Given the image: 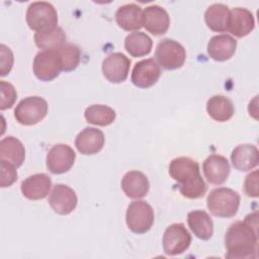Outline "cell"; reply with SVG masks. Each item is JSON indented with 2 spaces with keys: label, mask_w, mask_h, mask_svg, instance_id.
I'll use <instances>...</instances> for the list:
<instances>
[{
  "label": "cell",
  "mask_w": 259,
  "mask_h": 259,
  "mask_svg": "<svg viewBox=\"0 0 259 259\" xmlns=\"http://www.w3.org/2000/svg\"><path fill=\"white\" fill-rule=\"evenodd\" d=\"M258 217L249 213L244 221L233 223L225 235L226 257L230 259H254L257 257Z\"/></svg>",
  "instance_id": "6da1fadb"
},
{
  "label": "cell",
  "mask_w": 259,
  "mask_h": 259,
  "mask_svg": "<svg viewBox=\"0 0 259 259\" xmlns=\"http://www.w3.org/2000/svg\"><path fill=\"white\" fill-rule=\"evenodd\" d=\"M169 174L178 183L182 196L189 199H198L206 193L207 185L195 160L188 157L173 159L169 164Z\"/></svg>",
  "instance_id": "7a4b0ae2"
},
{
  "label": "cell",
  "mask_w": 259,
  "mask_h": 259,
  "mask_svg": "<svg viewBox=\"0 0 259 259\" xmlns=\"http://www.w3.org/2000/svg\"><path fill=\"white\" fill-rule=\"evenodd\" d=\"M240 194L228 187L212 189L206 198L208 210L219 218L230 219L237 214L240 206Z\"/></svg>",
  "instance_id": "3957f363"
},
{
  "label": "cell",
  "mask_w": 259,
  "mask_h": 259,
  "mask_svg": "<svg viewBox=\"0 0 259 259\" xmlns=\"http://www.w3.org/2000/svg\"><path fill=\"white\" fill-rule=\"evenodd\" d=\"M25 19L30 29L36 32H44L57 27L58 13L51 3L36 1L28 5Z\"/></svg>",
  "instance_id": "277c9868"
},
{
  "label": "cell",
  "mask_w": 259,
  "mask_h": 259,
  "mask_svg": "<svg viewBox=\"0 0 259 259\" xmlns=\"http://www.w3.org/2000/svg\"><path fill=\"white\" fill-rule=\"evenodd\" d=\"M48 114V102L40 96H28L21 99L14 109L16 121L22 125H33Z\"/></svg>",
  "instance_id": "5b68a950"
},
{
  "label": "cell",
  "mask_w": 259,
  "mask_h": 259,
  "mask_svg": "<svg viewBox=\"0 0 259 259\" xmlns=\"http://www.w3.org/2000/svg\"><path fill=\"white\" fill-rule=\"evenodd\" d=\"M153 207L145 200H135L126 208L125 222L127 228L135 234H146L154 225Z\"/></svg>",
  "instance_id": "8992f818"
},
{
  "label": "cell",
  "mask_w": 259,
  "mask_h": 259,
  "mask_svg": "<svg viewBox=\"0 0 259 259\" xmlns=\"http://www.w3.org/2000/svg\"><path fill=\"white\" fill-rule=\"evenodd\" d=\"M156 62L165 70H176L181 68L186 60L184 47L171 38L160 40L155 51Z\"/></svg>",
  "instance_id": "52a82bcc"
},
{
  "label": "cell",
  "mask_w": 259,
  "mask_h": 259,
  "mask_svg": "<svg viewBox=\"0 0 259 259\" xmlns=\"http://www.w3.org/2000/svg\"><path fill=\"white\" fill-rule=\"evenodd\" d=\"M32 70L35 77L40 81L50 82L56 79L63 71L58 50L38 52L33 59Z\"/></svg>",
  "instance_id": "ba28073f"
},
{
  "label": "cell",
  "mask_w": 259,
  "mask_h": 259,
  "mask_svg": "<svg viewBox=\"0 0 259 259\" xmlns=\"http://www.w3.org/2000/svg\"><path fill=\"white\" fill-rule=\"evenodd\" d=\"M163 250L168 256L184 253L191 244V235L182 223L172 224L164 232Z\"/></svg>",
  "instance_id": "9c48e42d"
},
{
  "label": "cell",
  "mask_w": 259,
  "mask_h": 259,
  "mask_svg": "<svg viewBox=\"0 0 259 259\" xmlns=\"http://www.w3.org/2000/svg\"><path fill=\"white\" fill-rule=\"evenodd\" d=\"M75 159V151L69 145L57 144L47 154V168L52 174H63L73 167Z\"/></svg>",
  "instance_id": "30bf717a"
},
{
  "label": "cell",
  "mask_w": 259,
  "mask_h": 259,
  "mask_svg": "<svg viewBox=\"0 0 259 259\" xmlns=\"http://www.w3.org/2000/svg\"><path fill=\"white\" fill-rule=\"evenodd\" d=\"M131 67V60L122 53H112L102 62V74L110 83H121L126 80Z\"/></svg>",
  "instance_id": "8fae6325"
},
{
  "label": "cell",
  "mask_w": 259,
  "mask_h": 259,
  "mask_svg": "<svg viewBox=\"0 0 259 259\" xmlns=\"http://www.w3.org/2000/svg\"><path fill=\"white\" fill-rule=\"evenodd\" d=\"M49 203L55 212L61 215H67L76 208L78 197L71 187L58 183L53 187L49 196Z\"/></svg>",
  "instance_id": "7c38bea8"
},
{
  "label": "cell",
  "mask_w": 259,
  "mask_h": 259,
  "mask_svg": "<svg viewBox=\"0 0 259 259\" xmlns=\"http://www.w3.org/2000/svg\"><path fill=\"white\" fill-rule=\"evenodd\" d=\"M161 76V69L156 60L150 58L138 62L132 72L131 80L139 88L147 89L157 83Z\"/></svg>",
  "instance_id": "4fadbf2b"
},
{
  "label": "cell",
  "mask_w": 259,
  "mask_h": 259,
  "mask_svg": "<svg viewBox=\"0 0 259 259\" xmlns=\"http://www.w3.org/2000/svg\"><path fill=\"white\" fill-rule=\"evenodd\" d=\"M142 25L154 35H162L167 32L170 26L168 12L159 5L147 6L143 11Z\"/></svg>",
  "instance_id": "5bb4252c"
},
{
  "label": "cell",
  "mask_w": 259,
  "mask_h": 259,
  "mask_svg": "<svg viewBox=\"0 0 259 259\" xmlns=\"http://www.w3.org/2000/svg\"><path fill=\"white\" fill-rule=\"evenodd\" d=\"M202 172L207 182L214 185H222L229 178L231 167L226 157L212 154L203 161Z\"/></svg>",
  "instance_id": "9a60e30c"
},
{
  "label": "cell",
  "mask_w": 259,
  "mask_h": 259,
  "mask_svg": "<svg viewBox=\"0 0 259 259\" xmlns=\"http://www.w3.org/2000/svg\"><path fill=\"white\" fill-rule=\"evenodd\" d=\"M255 27V19L253 13L242 7L230 10L227 30L236 37H244L248 35Z\"/></svg>",
  "instance_id": "2e32d148"
},
{
  "label": "cell",
  "mask_w": 259,
  "mask_h": 259,
  "mask_svg": "<svg viewBox=\"0 0 259 259\" xmlns=\"http://www.w3.org/2000/svg\"><path fill=\"white\" fill-rule=\"evenodd\" d=\"M52 179L45 173H36L25 178L20 185L24 197L30 200L44 199L50 193Z\"/></svg>",
  "instance_id": "e0dca14e"
},
{
  "label": "cell",
  "mask_w": 259,
  "mask_h": 259,
  "mask_svg": "<svg viewBox=\"0 0 259 259\" xmlns=\"http://www.w3.org/2000/svg\"><path fill=\"white\" fill-rule=\"evenodd\" d=\"M105 138L102 131L95 127H85L75 139V146L83 155H94L100 152L104 146Z\"/></svg>",
  "instance_id": "ac0fdd59"
},
{
  "label": "cell",
  "mask_w": 259,
  "mask_h": 259,
  "mask_svg": "<svg viewBox=\"0 0 259 259\" xmlns=\"http://www.w3.org/2000/svg\"><path fill=\"white\" fill-rule=\"evenodd\" d=\"M120 186L124 194L133 199L145 197L150 189V183L147 176L138 170L126 172L121 179Z\"/></svg>",
  "instance_id": "d6986e66"
},
{
  "label": "cell",
  "mask_w": 259,
  "mask_h": 259,
  "mask_svg": "<svg viewBox=\"0 0 259 259\" xmlns=\"http://www.w3.org/2000/svg\"><path fill=\"white\" fill-rule=\"evenodd\" d=\"M231 162L236 170L242 172L250 171L258 165L259 151L255 145H239L231 154Z\"/></svg>",
  "instance_id": "ffe728a7"
},
{
  "label": "cell",
  "mask_w": 259,
  "mask_h": 259,
  "mask_svg": "<svg viewBox=\"0 0 259 259\" xmlns=\"http://www.w3.org/2000/svg\"><path fill=\"white\" fill-rule=\"evenodd\" d=\"M237 49V40L229 34H219L210 37L207 44L208 56L217 62L231 59Z\"/></svg>",
  "instance_id": "44dd1931"
},
{
  "label": "cell",
  "mask_w": 259,
  "mask_h": 259,
  "mask_svg": "<svg viewBox=\"0 0 259 259\" xmlns=\"http://www.w3.org/2000/svg\"><path fill=\"white\" fill-rule=\"evenodd\" d=\"M143 11L141 6L131 3L120 7L115 12V22L123 30L138 31L142 25Z\"/></svg>",
  "instance_id": "7402d4cb"
},
{
  "label": "cell",
  "mask_w": 259,
  "mask_h": 259,
  "mask_svg": "<svg viewBox=\"0 0 259 259\" xmlns=\"http://www.w3.org/2000/svg\"><path fill=\"white\" fill-rule=\"evenodd\" d=\"M187 223L191 232L200 240L207 241L213 234V223L209 214L201 209L191 210L187 214Z\"/></svg>",
  "instance_id": "603a6c76"
},
{
  "label": "cell",
  "mask_w": 259,
  "mask_h": 259,
  "mask_svg": "<svg viewBox=\"0 0 259 259\" xmlns=\"http://www.w3.org/2000/svg\"><path fill=\"white\" fill-rule=\"evenodd\" d=\"M25 159V149L22 143L12 137H6L0 142V160H4L15 166L20 167Z\"/></svg>",
  "instance_id": "cb8c5ba5"
},
{
  "label": "cell",
  "mask_w": 259,
  "mask_h": 259,
  "mask_svg": "<svg viewBox=\"0 0 259 259\" xmlns=\"http://www.w3.org/2000/svg\"><path fill=\"white\" fill-rule=\"evenodd\" d=\"M206 111L215 121L225 122L235 113L233 102L224 95H213L206 102Z\"/></svg>",
  "instance_id": "d4e9b609"
},
{
  "label": "cell",
  "mask_w": 259,
  "mask_h": 259,
  "mask_svg": "<svg viewBox=\"0 0 259 259\" xmlns=\"http://www.w3.org/2000/svg\"><path fill=\"white\" fill-rule=\"evenodd\" d=\"M230 9L222 3H214L207 7L204 12V21L206 26L215 32L227 31V23Z\"/></svg>",
  "instance_id": "484cf974"
},
{
  "label": "cell",
  "mask_w": 259,
  "mask_h": 259,
  "mask_svg": "<svg viewBox=\"0 0 259 259\" xmlns=\"http://www.w3.org/2000/svg\"><path fill=\"white\" fill-rule=\"evenodd\" d=\"M153 48L152 38L145 32L134 31L124 38V49L134 58L144 57L151 53Z\"/></svg>",
  "instance_id": "4316f807"
},
{
  "label": "cell",
  "mask_w": 259,
  "mask_h": 259,
  "mask_svg": "<svg viewBox=\"0 0 259 259\" xmlns=\"http://www.w3.org/2000/svg\"><path fill=\"white\" fill-rule=\"evenodd\" d=\"M84 117L88 123L107 126L111 124L116 117V113L113 108L104 104H92L85 109Z\"/></svg>",
  "instance_id": "83f0119b"
},
{
  "label": "cell",
  "mask_w": 259,
  "mask_h": 259,
  "mask_svg": "<svg viewBox=\"0 0 259 259\" xmlns=\"http://www.w3.org/2000/svg\"><path fill=\"white\" fill-rule=\"evenodd\" d=\"M66 39L67 36L65 31L59 26L48 31L35 32L33 35L35 46L42 51L58 50L66 44Z\"/></svg>",
  "instance_id": "f1b7e54d"
},
{
  "label": "cell",
  "mask_w": 259,
  "mask_h": 259,
  "mask_svg": "<svg viewBox=\"0 0 259 259\" xmlns=\"http://www.w3.org/2000/svg\"><path fill=\"white\" fill-rule=\"evenodd\" d=\"M62 61V68L64 72L74 71L80 64L81 52L80 49L73 44H65L58 49Z\"/></svg>",
  "instance_id": "f546056e"
},
{
  "label": "cell",
  "mask_w": 259,
  "mask_h": 259,
  "mask_svg": "<svg viewBox=\"0 0 259 259\" xmlns=\"http://www.w3.org/2000/svg\"><path fill=\"white\" fill-rule=\"evenodd\" d=\"M0 91H1V102L0 109L5 110L11 108L17 98V92L14 86L6 81H0Z\"/></svg>",
  "instance_id": "4dcf8cb0"
},
{
  "label": "cell",
  "mask_w": 259,
  "mask_h": 259,
  "mask_svg": "<svg viewBox=\"0 0 259 259\" xmlns=\"http://www.w3.org/2000/svg\"><path fill=\"white\" fill-rule=\"evenodd\" d=\"M0 170H1V182L0 186L2 188L11 186L17 180L16 167L7 161L0 160Z\"/></svg>",
  "instance_id": "1f68e13d"
},
{
  "label": "cell",
  "mask_w": 259,
  "mask_h": 259,
  "mask_svg": "<svg viewBox=\"0 0 259 259\" xmlns=\"http://www.w3.org/2000/svg\"><path fill=\"white\" fill-rule=\"evenodd\" d=\"M14 57L12 51L5 45H0V76L4 77L10 73L13 67Z\"/></svg>",
  "instance_id": "d6a6232c"
},
{
  "label": "cell",
  "mask_w": 259,
  "mask_h": 259,
  "mask_svg": "<svg viewBox=\"0 0 259 259\" xmlns=\"http://www.w3.org/2000/svg\"><path fill=\"white\" fill-rule=\"evenodd\" d=\"M244 191L249 197H257L258 196V171L248 174L245 178L244 182Z\"/></svg>",
  "instance_id": "836d02e7"
}]
</instances>
